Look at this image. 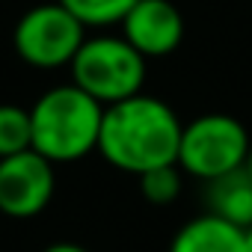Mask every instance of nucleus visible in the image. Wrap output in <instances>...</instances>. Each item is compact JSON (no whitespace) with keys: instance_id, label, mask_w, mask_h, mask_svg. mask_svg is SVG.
Wrapping results in <instances>:
<instances>
[{"instance_id":"obj_1","label":"nucleus","mask_w":252,"mask_h":252,"mask_svg":"<svg viewBox=\"0 0 252 252\" xmlns=\"http://www.w3.org/2000/svg\"><path fill=\"white\" fill-rule=\"evenodd\" d=\"M181 119L175 110L152 95H134L104 107L98 152L101 158L131 175L178 163Z\"/></svg>"},{"instance_id":"obj_2","label":"nucleus","mask_w":252,"mask_h":252,"mask_svg":"<svg viewBox=\"0 0 252 252\" xmlns=\"http://www.w3.org/2000/svg\"><path fill=\"white\" fill-rule=\"evenodd\" d=\"M104 104L74 83H63L39 95L30 107L33 152L51 163H71L98 152Z\"/></svg>"},{"instance_id":"obj_3","label":"nucleus","mask_w":252,"mask_h":252,"mask_svg":"<svg viewBox=\"0 0 252 252\" xmlns=\"http://www.w3.org/2000/svg\"><path fill=\"white\" fill-rule=\"evenodd\" d=\"M68 65L71 83L104 107L140 95L146 83V57L125 36L83 39Z\"/></svg>"},{"instance_id":"obj_4","label":"nucleus","mask_w":252,"mask_h":252,"mask_svg":"<svg viewBox=\"0 0 252 252\" xmlns=\"http://www.w3.org/2000/svg\"><path fill=\"white\" fill-rule=\"evenodd\" d=\"M249 146L252 140L234 116L205 113L190 119L181 128L178 166L193 178L214 181L220 175L243 169L249 158Z\"/></svg>"},{"instance_id":"obj_5","label":"nucleus","mask_w":252,"mask_h":252,"mask_svg":"<svg viewBox=\"0 0 252 252\" xmlns=\"http://www.w3.org/2000/svg\"><path fill=\"white\" fill-rule=\"evenodd\" d=\"M86 39V27L63 6L42 3L27 9L12 33L18 57L33 68H60L68 65L77 48Z\"/></svg>"},{"instance_id":"obj_6","label":"nucleus","mask_w":252,"mask_h":252,"mask_svg":"<svg viewBox=\"0 0 252 252\" xmlns=\"http://www.w3.org/2000/svg\"><path fill=\"white\" fill-rule=\"evenodd\" d=\"M54 163L33 149L0 158V214L12 220L42 214L54 196Z\"/></svg>"},{"instance_id":"obj_7","label":"nucleus","mask_w":252,"mask_h":252,"mask_svg":"<svg viewBox=\"0 0 252 252\" xmlns=\"http://www.w3.org/2000/svg\"><path fill=\"white\" fill-rule=\"evenodd\" d=\"M122 36L128 39L146 60L172 54L184 39V15L172 0H140L125 15Z\"/></svg>"},{"instance_id":"obj_8","label":"nucleus","mask_w":252,"mask_h":252,"mask_svg":"<svg viewBox=\"0 0 252 252\" xmlns=\"http://www.w3.org/2000/svg\"><path fill=\"white\" fill-rule=\"evenodd\" d=\"M169 252H246L243 228L214 214H202L175 231Z\"/></svg>"},{"instance_id":"obj_9","label":"nucleus","mask_w":252,"mask_h":252,"mask_svg":"<svg viewBox=\"0 0 252 252\" xmlns=\"http://www.w3.org/2000/svg\"><path fill=\"white\" fill-rule=\"evenodd\" d=\"M205 199H208V214L228 220L237 228L252 225V178L243 169H234L228 175H220L214 181H205Z\"/></svg>"},{"instance_id":"obj_10","label":"nucleus","mask_w":252,"mask_h":252,"mask_svg":"<svg viewBox=\"0 0 252 252\" xmlns=\"http://www.w3.org/2000/svg\"><path fill=\"white\" fill-rule=\"evenodd\" d=\"M83 27H110L122 24L140 0H57Z\"/></svg>"},{"instance_id":"obj_11","label":"nucleus","mask_w":252,"mask_h":252,"mask_svg":"<svg viewBox=\"0 0 252 252\" xmlns=\"http://www.w3.org/2000/svg\"><path fill=\"white\" fill-rule=\"evenodd\" d=\"M27 149H33L30 110L15 104H0V158L21 155Z\"/></svg>"},{"instance_id":"obj_12","label":"nucleus","mask_w":252,"mask_h":252,"mask_svg":"<svg viewBox=\"0 0 252 252\" xmlns=\"http://www.w3.org/2000/svg\"><path fill=\"white\" fill-rule=\"evenodd\" d=\"M140 190L152 205H169L178 199L181 193V166L169 163V166H158L140 175Z\"/></svg>"},{"instance_id":"obj_13","label":"nucleus","mask_w":252,"mask_h":252,"mask_svg":"<svg viewBox=\"0 0 252 252\" xmlns=\"http://www.w3.org/2000/svg\"><path fill=\"white\" fill-rule=\"evenodd\" d=\"M42 252H89L86 246H77V243H51L48 249H42Z\"/></svg>"},{"instance_id":"obj_14","label":"nucleus","mask_w":252,"mask_h":252,"mask_svg":"<svg viewBox=\"0 0 252 252\" xmlns=\"http://www.w3.org/2000/svg\"><path fill=\"white\" fill-rule=\"evenodd\" d=\"M243 249H246V252H252V225H249V228H243Z\"/></svg>"},{"instance_id":"obj_15","label":"nucleus","mask_w":252,"mask_h":252,"mask_svg":"<svg viewBox=\"0 0 252 252\" xmlns=\"http://www.w3.org/2000/svg\"><path fill=\"white\" fill-rule=\"evenodd\" d=\"M246 172H249V178H252V146H249V158H246Z\"/></svg>"}]
</instances>
